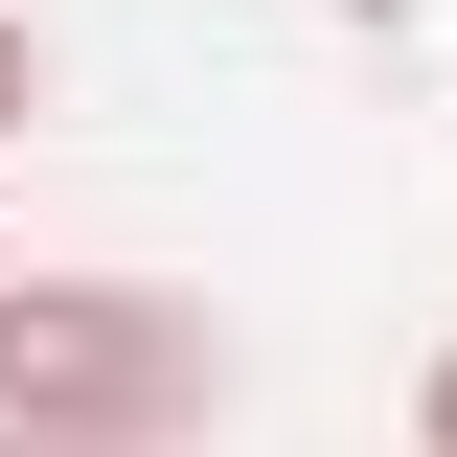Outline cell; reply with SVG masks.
I'll return each mask as SVG.
<instances>
[{"label": "cell", "mask_w": 457, "mask_h": 457, "mask_svg": "<svg viewBox=\"0 0 457 457\" xmlns=\"http://www.w3.org/2000/svg\"><path fill=\"white\" fill-rule=\"evenodd\" d=\"M228 411V320L161 275H23L0 297V435H69V457H183Z\"/></svg>", "instance_id": "1"}, {"label": "cell", "mask_w": 457, "mask_h": 457, "mask_svg": "<svg viewBox=\"0 0 457 457\" xmlns=\"http://www.w3.org/2000/svg\"><path fill=\"white\" fill-rule=\"evenodd\" d=\"M23 114H46V23H0V161H23Z\"/></svg>", "instance_id": "2"}, {"label": "cell", "mask_w": 457, "mask_h": 457, "mask_svg": "<svg viewBox=\"0 0 457 457\" xmlns=\"http://www.w3.org/2000/svg\"><path fill=\"white\" fill-rule=\"evenodd\" d=\"M411 457H457V343H435V389H411Z\"/></svg>", "instance_id": "3"}, {"label": "cell", "mask_w": 457, "mask_h": 457, "mask_svg": "<svg viewBox=\"0 0 457 457\" xmlns=\"http://www.w3.org/2000/svg\"><path fill=\"white\" fill-rule=\"evenodd\" d=\"M0 457H69V435H0Z\"/></svg>", "instance_id": "4"}, {"label": "cell", "mask_w": 457, "mask_h": 457, "mask_svg": "<svg viewBox=\"0 0 457 457\" xmlns=\"http://www.w3.org/2000/svg\"><path fill=\"white\" fill-rule=\"evenodd\" d=\"M0 23H46V0H0Z\"/></svg>", "instance_id": "5"}, {"label": "cell", "mask_w": 457, "mask_h": 457, "mask_svg": "<svg viewBox=\"0 0 457 457\" xmlns=\"http://www.w3.org/2000/svg\"><path fill=\"white\" fill-rule=\"evenodd\" d=\"M0 297H23V252H0Z\"/></svg>", "instance_id": "6"}]
</instances>
